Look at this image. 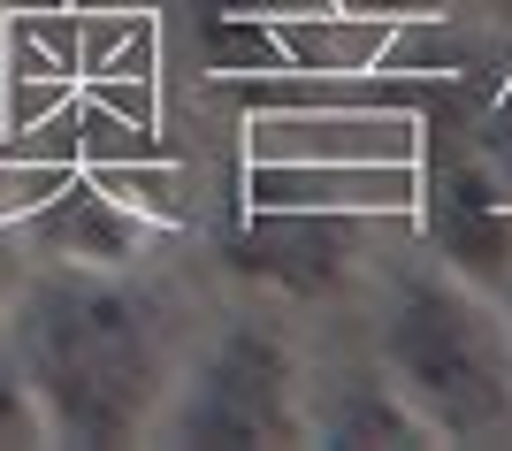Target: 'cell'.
Wrapping results in <instances>:
<instances>
[{
	"label": "cell",
	"mask_w": 512,
	"mask_h": 451,
	"mask_svg": "<svg viewBox=\"0 0 512 451\" xmlns=\"http://www.w3.org/2000/svg\"><path fill=\"white\" fill-rule=\"evenodd\" d=\"M23 276H31V260H23V245H16V237L0 230V322H8V306H16Z\"/></svg>",
	"instance_id": "8992f818"
},
{
	"label": "cell",
	"mask_w": 512,
	"mask_h": 451,
	"mask_svg": "<svg viewBox=\"0 0 512 451\" xmlns=\"http://www.w3.org/2000/svg\"><path fill=\"white\" fill-rule=\"evenodd\" d=\"M0 444H46L39 406H31V390H23L16 352H8V344H0Z\"/></svg>",
	"instance_id": "5b68a950"
},
{
	"label": "cell",
	"mask_w": 512,
	"mask_h": 451,
	"mask_svg": "<svg viewBox=\"0 0 512 451\" xmlns=\"http://www.w3.org/2000/svg\"><path fill=\"white\" fill-rule=\"evenodd\" d=\"M344 16H436L451 0H337Z\"/></svg>",
	"instance_id": "52a82bcc"
},
{
	"label": "cell",
	"mask_w": 512,
	"mask_h": 451,
	"mask_svg": "<svg viewBox=\"0 0 512 451\" xmlns=\"http://www.w3.org/2000/svg\"><path fill=\"white\" fill-rule=\"evenodd\" d=\"M314 444H428V429L406 413V398L390 383L344 390V406L314 398Z\"/></svg>",
	"instance_id": "277c9868"
},
{
	"label": "cell",
	"mask_w": 512,
	"mask_h": 451,
	"mask_svg": "<svg viewBox=\"0 0 512 451\" xmlns=\"http://www.w3.org/2000/svg\"><path fill=\"white\" fill-rule=\"evenodd\" d=\"M23 8H62V0H23Z\"/></svg>",
	"instance_id": "9c48e42d"
},
{
	"label": "cell",
	"mask_w": 512,
	"mask_h": 451,
	"mask_svg": "<svg viewBox=\"0 0 512 451\" xmlns=\"http://www.w3.org/2000/svg\"><path fill=\"white\" fill-rule=\"evenodd\" d=\"M16 375L39 406L46 444H138L153 436L176 383V352L161 306L100 268H31L0 322Z\"/></svg>",
	"instance_id": "6da1fadb"
},
{
	"label": "cell",
	"mask_w": 512,
	"mask_h": 451,
	"mask_svg": "<svg viewBox=\"0 0 512 451\" xmlns=\"http://www.w3.org/2000/svg\"><path fill=\"white\" fill-rule=\"evenodd\" d=\"M161 444H214V451H291L314 444V398L291 360V344L268 322H230L169 383V406L153 421Z\"/></svg>",
	"instance_id": "3957f363"
},
{
	"label": "cell",
	"mask_w": 512,
	"mask_h": 451,
	"mask_svg": "<svg viewBox=\"0 0 512 451\" xmlns=\"http://www.w3.org/2000/svg\"><path fill=\"white\" fill-rule=\"evenodd\" d=\"M497 322H505V352H512V283H505V299H497Z\"/></svg>",
	"instance_id": "ba28073f"
},
{
	"label": "cell",
	"mask_w": 512,
	"mask_h": 451,
	"mask_svg": "<svg viewBox=\"0 0 512 451\" xmlns=\"http://www.w3.org/2000/svg\"><path fill=\"white\" fill-rule=\"evenodd\" d=\"M375 375L406 413L428 429V444H497L512 436V352L497 299L451 268H406L375 322Z\"/></svg>",
	"instance_id": "7a4b0ae2"
}]
</instances>
